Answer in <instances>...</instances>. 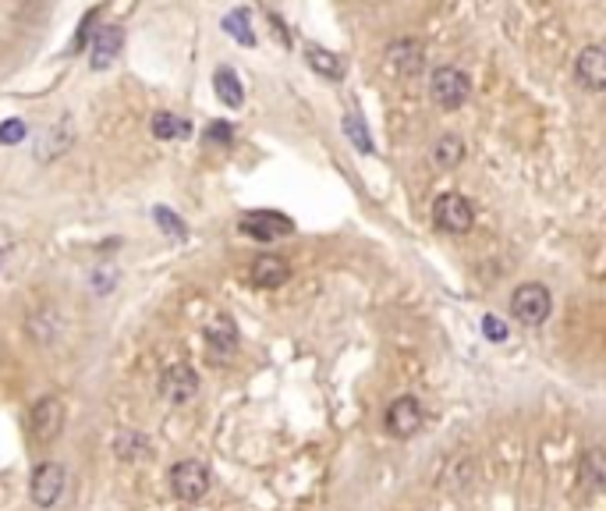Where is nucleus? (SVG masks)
Instances as JSON below:
<instances>
[{"instance_id":"nucleus-6","label":"nucleus","mask_w":606,"mask_h":511,"mask_svg":"<svg viewBox=\"0 0 606 511\" xmlns=\"http://www.w3.org/2000/svg\"><path fill=\"white\" fill-rule=\"evenodd\" d=\"M64 483H68L64 466H57V462H43V466L33 472V483H29V497H33V505H36V508H53V505L61 501V494H64Z\"/></svg>"},{"instance_id":"nucleus-7","label":"nucleus","mask_w":606,"mask_h":511,"mask_svg":"<svg viewBox=\"0 0 606 511\" xmlns=\"http://www.w3.org/2000/svg\"><path fill=\"white\" fill-rule=\"evenodd\" d=\"M574 79H578L582 89H589V92H603L606 89V50L600 43H589V46L578 50Z\"/></svg>"},{"instance_id":"nucleus-20","label":"nucleus","mask_w":606,"mask_h":511,"mask_svg":"<svg viewBox=\"0 0 606 511\" xmlns=\"http://www.w3.org/2000/svg\"><path fill=\"white\" fill-rule=\"evenodd\" d=\"M578 476H582V483H585L589 490H603L606 466H603V451H600V448H589V451L582 455V462H578Z\"/></svg>"},{"instance_id":"nucleus-12","label":"nucleus","mask_w":606,"mask_h":511,"mask_svg":"<svg viewBox=\"0 0 606 511\" xmlns=\"http://www.w3.org/2000/svg\"><path fill=\"white\" fill-rule=\"evenodd\" d=\"M387 64H390V72H398L401 79H415L418 72H422V64H426V50H422V43L418 40H394L387 46Z\"/></svg>"},{"instance_id":"nucleus-3","label":"nucleus","mask_w":606,"mask_h":511,"mask_svg":"<svg viewBox=\"0 0 606 511\" xmlns=\"http://www.w3.org/2000/svg\"><path fill=\"white\" fill-rule=\"evenodd\" d=\"M433 224L447 231V235H468L472 224H476V210L465 196L457 192H444L437 203H433Z\"/></svg>"},{"instance_id":"nucleus-9","label":"nucleus","mask_w":606,"mask_h":511,"mask_svg":"<svg viewBox=\"0 0 606 511\" xmlns=\"http://www.w3.org/2000/svg\"><path fill=\"white\" fill-rule=\"evenodd\" d=\"M124 50V29L121 25H103L96 36H92V46H89V68L92 72H107Z\"/></svg>"},{"instance_id":"nucleus-14","label":"nucleus","mask_w":606,"mask_h":511,"mask_svg":"<svg viewBox=\"0 0 606 511\" xmlns=\"http://www.w3.org/2000/svg\"><path fill=\"white\" fill-rule=\"evenodd\" d=\"M206 352L213 359H227L231 352H238V327L231 323V316H216L206 327Z\"/></svg>"},{"instance_id":"nucleus-16","label":"nucleus","mask_w":606,"mask_h":511,"mask_svg":"<svg viewBox=\"0 0 606 511\" xmlns=\"http://www.w3.org/2000/svg\"><path fill=\"white\" fill-rule=\"evenodd\" d=\"M72 135H75L72 121H68V118H61L57 125L46 131V139L36 146V160H53V157H61L64 149H72Z\"/></svg>"},{"instance_id":"nucleus-11","label":"nucleus","mask_w":606,"mask_h":511,"mask_svg":"<svg viewBox=\"0 0 606 511\" xmlns=\"http://www.w3.org/2000/svg\"><path fill=\"white\" fill-rule=\"evenodd\" d=\"M248 281L255 284V288H266V292H274V288H284L287 281H291V263L284 259V256H255L252 259V266H248Z\"/></svg>"},{"instance_id":"nucleus-15","label":"nucleus","mask_w":606,"mask_h":511,"mask_svg":"<svg viewBox=\"0 0 606 511\" xmlns=\"http://www.w3.org/2000/svg\"><path fill=\"white\" fill-rule=\"evenodd\" d=\"M213 92H216V100H220L227 111H238L245 103V85L235 68H216V75H213Z\"/></svg>"},{"instance_id":"nucleus-28","label":"nucleus","mask_w":606,"mask_h":511,"mask_svg":"<svg viewBox=\"0 0 606 511\" xmlns=\"http://www.w3.org/2000/svg\"><path fill=\"white\" fill-rule=\"evenodd\" d=\"M483 334L489 341H507V323L496 316H483Z\"/></svg>"},{"instance_id":"nucleus-24","label":"nucleus","mask_w":606,"mask_h":511,"mask_svg":"<svg viewBox=\"0 0 606 511\" xmlns=\"http://www.w3.org/2000/svg\"><path fill=\"white\" fill-rule=\"evenodd\" d=\"M29 334L43 344H50V341L57 338V313L53 309H36L33 316H29Z\"/></svg>"},{"instance_id":"nucleus-10","label":"nucleus","mask_w":606,"mask_h":511,"mask_svg":"<svg viewBox=\"0 0 606 511\" xmlns=\"http://www.w3.org/2000/svg\"><path fill=\"white\" fill-rule=\"evenodd\" d=\"M242 235L248 238H255V242H274V238H287V235H294V224L284 217V213H248L242 224Z\"/></svg>"},{"instance_id":"nucleus-5","label":"nucleus","mask_w":606,"mask_h":511,"mask_svg":"<svg viewBox=\"0 0 606 511\" xmlns=\"http://www.w3.org/2000/svg\"><path fill=\"white\" fill-rule=\"evenodd\" d=\"M64 419H68V412H64L61 398H53V394L40 398L33 405V437H36V444H53L64 433Z\"/></svg>"},{"instance_id":"nucleus-17","label":"nucleus","mask_w":606,"mask_h":511,"mask_svg":"<svg viewBox=\"0 0 606 511\" xmlns=\"http://www.w3.org/2000/svg\"><path fill=\"white\" fill-rule=\"evenodd\" d=\"M429 157H433V164L444 170H454L465 164V139H457V135H440L433 146H429Z\"/></svg>"},{"instance_id":"nucleus-27","label":"nucleus","mask_w":606,"mask_h":511,"mask_svg":"<svg viewBox=\"0 0 606 511\" xmlns=\"http://www.w3.org/2000/svg\"><path fill=\"white\" fill-rule=\"evenodd\" d=\"M22 139H25V121H22V118L0 121V146H14V142H22Z\"/></svg>"},{"instance_id":"nucleus-13","label":"nucleus","mask_w":606,"mask_h":511,"mask_svg":"<svg viewBox=\"0 0 606 511\" xmlns=\"http://www.w3.org/2000/svg\"><path fill=\"white\" fill-rule=\"evenodd\" d=\"M418 426H422V405H418V398H411V394L394 398L390 409H387V429L394 437H411V433H418Z\"/></svg>"},{"instance_id":"nucleus-21","label":"nucleus","mask_w":606,"mask_h":511,"mask_svg":"<svg viewBox=\"0 0 606 511\" xmlns=\"http://www.w3.org/2000/svg\"><path fill=\"white\" fill-rule=\"evenodd\" d=\"M114 455L121 462H139V458L149 455V440L142 433H135V429H124V433H118V440H114Z\"/></svg>"},{"instance_id":"nucleus-19","label":"nucleus","mask_w":606,"mask_h":511,"mask_svg":"<svg viewBox=\"0 0 606 511\" xmlns=\"http://www.w3.org/2000/svg\"><path fill=\"white\" fill-rule=\"evenodd\" d=\"M153 135L163 139V142H178V139H188L192 135V125L181 118V114H170V111H160V114H153Z\"/></svg>"},{"instance_id":"nucleus-18","label":"nucleus","mask_w":606,"mask_h":511,"mask_svg":"<svg viewBox=\"0 0 606 511\" xmlns=\"http://www.w3.org/2000/svg\"><path fill=\"white\" fill-rule=\"evenodd\" d=\"M305 64H309V68H313L316 75L330 79V82L344 79V64H341V57H333L330 50L316 46V43H309V46H305Z\"/></svg>"},{"instance_id":"nucleus-26","label":"nucleus","mask_w":606,"mask_h":511,"mask_svg":"<svg viewBox=\"0 0 606 511\" xmlns=\"http://www.w3.org/2000/svg\"><path fill=\"white\" fill-rule=\"evenodd\" d=\"M206 142H213V146H231V142H235V128L227 125V121H209V125H206Z\"/></svg>"},{"instance_id":"nucleus-2","label":"nucleus","mask_w":606,"mask_h":511,"mask_svg":"<svg viewBox=\"0 0 606 511\" xmlns=\"http://www.w3.org/2000/svg\"><path fill=\"white\" fill-rule=\"evenodd\" d=\"M472 85H468V75L457 72V68H437L433 79H429V100L440 107V111H457L465 107Z\"/></svg>"},{"instance_id":"nucleus-25","label":"nucleus","mask_w":606,"mask_h":511,"mask_svg":"<svg viewBox=\"0 0 606 511\" xmlns=\"http://www.w3.org/2000/svg\"><path fill=\"white\" fill-rule=\"evenodd\" d=\"M153 220L163 227V235H170V238H185V235H188L185 220H181L178 213H170L167 207H157V210H153Z\"/></svg>"},{"instance_id":"nucleus-1","label":"nucleus","mask_w":606,"mask_h":511,"mask_svg":"<svg viewBox=\"0 0 606 511\" xmlns=\"http://www.w3.org/2000/svg\"><path fill=\"white\" fill-rule=\"evenodd\" d=\"M550 313H553V298H550V292H546L543 284L528 281L522 288H515V295H511V316H515L522 327H539V323H546Z\"/></svg>"},{"instance_id":"nucleus-29","label":"nucleus","mask_w":606,"mask_h":511,"mask_svg":"<svg viewBox=\"0 0 606 511\" xmlns=\"http://www.w3.org/2000/svg\"><path fill=\"white\" fill-rule=\"evenodd\" d=\"M114 270H100V274H92V288H100V292H111L114 288Z\"/></svg>"},{"instance_id":"nucleus-23","label":"nucleus","mask_w":606,"mask_h":511,"mask_svg":"<svg viewBox=\"0 0 606 511\" xmlns=\"http://www.w3.org/2000/svg\"><path fill=\"white\" fill-rule=\"evenodd\" d=\"M224 33L231 36V40H238L242 46H255V33H252V22H248V11H231L227 18H224Z\"/></svg>"},{"instance_id":"nucleus-4","label":"nucleus","mask_w":606,"mask_h":511,"mask_svg":"<svg viewBox=\"0 0 606 511\" xmlns=\"http://www.w3.org/2000/svg\"><path fill=\"white\" fill-rule=\"evenodd\" d=\"M170 490H174L178 501H202L206 490H209V468L196 458H185V462L170 466Z\"/></svg>"},{"instance_id":"nucleus-22","label":"nucleus","mask_w":606,"mask_h":511,"mask_svg":"<svg viewBox=\"0 0 606 511\" xmlns=\"http://www.w3.org/2000/svg\"><path fill=\"white\" fill-rule=\"evenodd\" d=\"M341 125H344V135L355 142V149H359V153H365V157H369V153H376V146H372V135H369V128H365V121H362V114H359V111H348Z\"/></svg>"},{"instance_id":"nucleus-8","label":"nucleus","mask_w":606,"mask_h":511,"mask_svg":"<svg viewBox=\"0 0 606 511\" xmlns=\"http://www.w3.org/2000/svg\"><path fill=\"white\" fill-rule=\"evenodd\" d=\"M196 390H199V377H196V370H192V366L174 362V366H167V370H163L160 394L170 401V405H185V401H192V398H196Z\"/></svg>"}]
</instances>
